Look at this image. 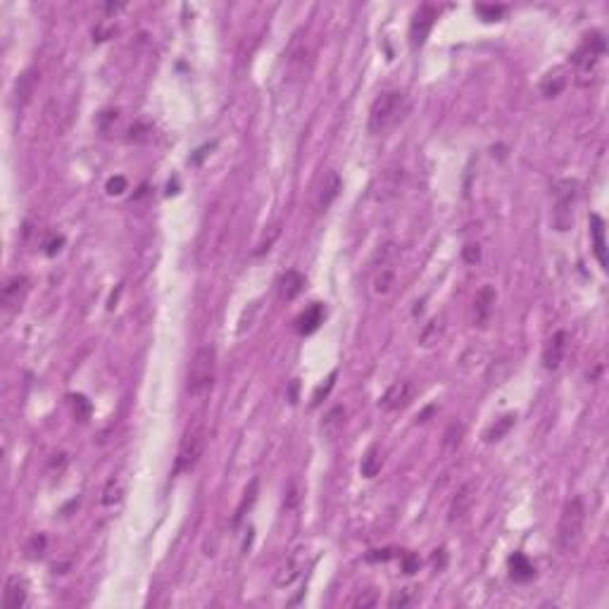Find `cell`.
Returning <instances> with one entry per match:
<instances>
[{
	"instance_id": "1",
	"label": "cell",
	"mask_w": 609,
	"mask_h": 609,
	"mask_svg": "<svg viewBox=\"0 0 609 609\" xmlns=\"http://www.w3.org/2000/svg\"><path fill=\"white\" fill-rule=\"evenodd\" d=\"M398 264L400 248L395 243H384L372 257V272H369V288L374 298H388L398 284Z\"/></svg>"
},
{
	"instance_id": "2",
	"label": "cell",
	"mask_w": 609,
	"mask_h": 609,
	"mask_svg": "<svg viewBox=\"0 0 609 609\" xmlns=\"http://www.w3.org/2000/svg\"><path fill=\"white\" fill-rule=\"evenodd\" d=\"M407 96L402 91H386L374 100L372 110H369V133L372 136H384L391 129H395L402 117L407 114Z\"/></svg>"
},
{
	"instance_id": "3",
	"label": "cell",
	"mask_w": 609,
	"mask_h": 609,
	"mask_svg": "<svg viewBox=\"0 0 609 609\" xmlns=\"http://www.w3.org/2000/svg\"><path fill=\"white\" fill-rule=\"evenodd\" d=\"M605 53H607V43H605V39H602V34L600 32L586 34V39H583V43L578 46V51L574 53V58H571L578 86H590L595 79H598L600 63H602V55Z\"/></svg>"
},
{
	"instance_id": "4",
	"label": "cell",
	"mask_w": 609,
	"mask_h": 609,
	"mask_svg": "<svg viewBox=\"0 0 609 609\" xmlns=\"http://www.w3.org/2000/svg\"><path fill=\"white\" fill-rule=\"evenodd\" d=\"M583 531H586V504H583L581 497H571V500L564 504L562 516H559V526H557L559 550H562L564 555L576 552L583 540Z\"/></svg>"
},
{
	"instance_id": "5",
	"label": "cell",
	"mask_w": 609,
	"mask_h": 609,
	"mask_svg": "<svg viewBox=\"0 0 609 609\" xmlns=\"http://www.w3.org/2000/svg\"><path fill=\"white\" fill-rule=\"evenodd\" d=\"M214 379H217V350L212 346H202L195 350L188 365L186 388L193 398H202L212 391Z\"/></svg>"
},
{
	"instance_id": "6",
	"label": "cell",
	"mask_w": 609,
	"mask_h": 609,
	"mask_svg": "<svg viewBox=\"0 0 609 609\" xmlns=\"http://www.w3.org/2000/svg\"><path fill=\"white\" fill-rule=\"evenodd\" d=\"M207 445V428L202 421H195L183 431L181 443H179V452H176V464H174V473H186L193 471L195 464L200 462L202 452H205Z\"/></svg>"
},
{
	"instance_id": "7",
	"label": "cell",
	"mask_w": 609,
	"mask_h": 609,
	"mask_svg": "<svg viewBox=\"0 0 609 609\" xmlns=\"http://www.w3.org/2000/svg\"><path fill=\"white\" fill-rule=\"evenodd\" d=\"M574 205H576V181H559L555 190V210L552 224L557 231H569L574 224Z\"/></svg>"
},
{
	"instance_id": "8",
	"label": "cell",
	"mask_w": 609,
	"mask_h": 609,
	"mask_svg": "<svg viewBox=\"0 0 609 609\" xmlns=\"http://www.w3.org/2000/svg\"><path fill=\"white\" fill-rule=\"evenodd\" d=\"M27 293H29V279H27V276L15 274V276H10V279L5 281L3 291H0V305H3L5 317L15 315V312L20 310L22 303H24V298H27Z\"/></svg>"
},
{
	"instance_id": "9",
	"label": "cell",
	"mask_w": 609,
	"mask_h": 609,
	"mask_svg": "<svg viewBox=\"0 0 609 609\" xmlns=\"http://www.w3.org/2000/svg\"><path fill=\"white\" fill-rule=\"evenodd\" d=\"M412 395H414V384H412V381L407 379L395 381V384L388 386V391L381 395L379 407L384 412H400L412 402Z\"/></svg>"
},
{
	"instance_id": "10",
	"label": "cell",
	"mask_w": 609,
	"mask_h": 609,
	"mask_svg": "<svg viewBox=\"0 0 609 609\" xmlns=\"http://www.w3.org/2000/svg\"><path fill=\"white\" fill-rule=\"evenodd\" d=\"M436 20H438V12L431 8V5H421V8L417 10L414 20H412V24H410L412 48H421L424 46V41H426V36L431 34V29H433Z\"/></svg>"
},
{
	"instance_id": "11",
	"label": "cell",
	"mask_w": 609,
	"mask_h": 609,
	"mask_svg": "<svg viewBox=\"0 0 609 609\" xmlns=\"http://www.w3.org/2000/svg\"><path fill=\"white\" fill-rule=\"evenodd\" d=\"M567 348H569L567 331H557V334H552V338L545 343V348H543V367L547 369V372L559 369V365L564 362V355H567Z\"/></svg>"
},
{
	"instance_id": "12",
	"label": "cell",
	"mask_w": 609,
	"mask_h": 609,
	"mask_svg": "<svg viewBox=\"0 0 609 609\" xmlns=\"http://www.w3.org/2000/svg\"><path fill=\"white\" fill-rule=\"evenodd\" d=\"M476 490H478L476 481H466L462 488L457 490V495L452 497L450 512H447V521H450V524H457V521H462L464 516L469 514L471 504L476 500Z\"/></svg>"
},
{
	"instance_id": "13",
	"label": "cell",
	"mask_w": 609,
	"mask_h": 609,
	"mask_svg": "<svg viewBox=\"0 0 609 609\" xmlns=\"http://www.w3.org/2000/svg\"><path fill=\"white\" fill-rule=\"evenodd\" d=\"M303 569H305V550L298 547V550H293L286 557V562L276 571V586H291L295 578L303 574Z\"/></svg>"
},
{
	"instance_id": "14",
	"label": "cell",
	"mask_w": 609,
	"mask_h": 609,
	"mask_svg": "<svg viewBox=\"0 0 609 609\" xmlns=\"http://www.w3.org/2000/svg\"><path fill=\"white\" fill-rule=\"evenodd\" d=\"M343 183H341V176L338 171H326L324 179H322V186H319V195H317V210L319 212H326L331 207V202L338 198L341 193Z\"/></svg>"
},
{
	"instance_id": "15",
	"label": "cell",
	"mask_w": 609,
	"mask_h": 609,
	"mask_svg": "<svg viewBox=\"0 0 609 609\" xmlns=\"http://www.w3.org/2000/svg\"><path fill=\"white\" fill-rule=\"evenodd\" d=\"M27 605V583L20 576H10L5 583L3 593V607L5 609H22Z\"/></svg>"
},
{
	"instance_id": "16",
	"label": "cell",
	"mask_w": 609,
	"mask_h": 609,
	"mask_svg": "<svg viewBox=\"0 0 609 609\" xmlns=\"http://www.w3.org/2000/svg\"><path fill=\"white\" fill-rule=\"evenodd\" d=\"M567 84H569V70L567 67H555V70L547 72L543 77V81H540V93L545 98H557L567 89Z\"/></svg>"
},
{
	"instance_id": "17",
	"label": "cell",
	"mask_w": 609,
	"mask_h": 609,
	"mask_svg": "<svg viewBox=\"0 0 609 609\" xmlns=\"http://www.w3.org/2000/svg\"><path fill=\"white\" fill-rule=\"evenodd\" d=\"M493 305H495L493 286H483L481 291L476 293V300H473V322L478 326L488 324L490 315H493Z\"/></svg>"
},
{
	"instance_id": "18",
	"label": "cell",
	"mask_w": 609,
	"mask_h": 609,
	"mask_svg": "<svg viewBox=\"0 0 609 609\" xmlns=\"http://www.w3.org/2000/svg\"><path fill=\"white\" fill-rule=\"evenodd\" d=\"M590 238H593V250L598 257L600 267L607 269V243H605V219L600 214H590Z\"/></svg>"
},
{
	"instance_id": "19",
	"label": "cell",
	"mask_w": 609,
	"mask_h": 609,
	"mask_svg": "<svg viewBox=\"0 0 609 609\" xmlns=\"http://www.w3.org/2000/svg\"><path fill=\"white\" fill-rule=\"evenodd\" d=\"M303 288H305V276L300 272L288 269L286 274H281V279H279V298L281 300L291 303V300H295L300 293H303Z\"/></svg>"
},
{
	"instance_id": "20",
	"label": "cell",
	"mask_w": 609,
	"mask_h": 609,
	"mask_svg": "<svg viewBox=\"0 0 609 609\" xmlns=\"http://www.w3.org/2000/svg\"><path fill=\"white\" fill-rule=\"evenodd\" d=\"M324 322V305L322 303H312L303 315L298 317V334L300 336H310L319 329V324Z\"/></svg>"
},
{
	"instance_id": "21",
	"label": "cell",
	"mask_w": 609,
	"mask_h": 609,
	"mask_svg": "<svg viewBox=\"0 0 609 609\" xmlns=\"http://www.w3.org/2000/svg\"><path fill=\"white\" fill-rule=\"evenodd\" d=\"M509 574H512V578L516 583H526V581H531V578L536 576V569H533V564L528 562L526 555L514 552V555L509 557Z\"/></svg>"
},
{
	"instance_id": "22",
	"label": "cell",
	"mask_w": 609,
	"mask_h": 609,
	"mask_svg": "<svg viewBox=\"0 0 609 609\" xmlns=\"http://www.w3.org/2000/svg\"><path fill=\"white\" fill-rule=\"evenodd\" d=\"M381 466H384V452H381L379 445H372L365 454H362V462H360L362 476L374 478L381 471Z\"/></svg>"
},
{
	"instance_id": "23",
	"label": "cell",
	"mask_w": 609,
	"mask_h": 609,
	"mask_svg": "<svg viewBox=\"0 0 609 609\" xmlns=\"http://www.w3.org/2000/svg\"><path fill=\"white\" fill-rule=\"evenodd\" d=\"M343 426H346V407H341V405H338V407L326 412V417H324V421H322L324 436H331V438H334V436L341 433Z\"/></svg>"
},
{
	"instance_id": "24",
	"label": "cell",
	"mask_w": 609,
	"mask_h": 609,
	"mask_svg": "<svg viewBox=\"0 0 609 609\" xmlns=\"http://www.w3.org/2000/svg\"><path fill=\"white\" fill-rule=\"evenodd\" d=\"M400 186H402V169H391L384 174V183H381V190H379V200H386L391 195H398Z\"/></svg>"
},
{
	"instance_id": "25",
	"label": "cell",
	"mask_w": 609,
	"mask_h": 609,
	"mask_svg": "<svg viewBox=\"0 0 609 609\" xmlns=\"http://www.w3.org/2000/svg\"><path fill=\"white\" fill-rule=\"evenodd\" d=\"M514 421H516V414H504L502 419H497L493 426L485 431V436H483L485 443H495V440L504 438V436L509 433V428L514 426Z\"/></svg>"
},
{
	"instance_id": "26",
	"label": "cell",
	"mask_w": 609,
	"mask_h": 609,
	"mask_svg": "<svg viewBox=\"0 0 609 609\" xmlns=\"http://www.w3.org/2000/svg\"><path fill=\"white\" fill-rule=\"evenodd\" d=\"M36 91V72H24L20 79H17V100L22 103V105H27L29 100H32Z\"/></svg>"
},
{
	"instance_id": "27",
	"label": "cell",
	"mask_w": 609,
	"mask_h": 609,
	"mask_svg": "<svg viewBox=\"0 0 609 609\" xmlns=\"http://www.w3.org/2000/svg\"><path fill=\"white\" fill-rule=\"evenodd\" d=\"M119 500H122V481L117 476H112L105 483V490H103V504L112 507V504H117Z\"/></svg>"
},
{
	"instance_id": "28",
	"label": "cell",
	"mask_w": 609,
	"mask_h": 609,
	"mask_svg": "<svg viewBox=\"0 0 609 609\" xmlns=\"http://www.w3.org/2000/svg\"><path fill=\"white\" fill-rule=\"evenodd\" d=\"M440 334H443V324L438 319H431L426 324V329L421 331V346H433V343H438Z\"/></svg>"
},
{
	"instance_id": "29",
	"label": "cell",
	"mask_w": 609,
	"mask_h": 609,
	"mask_svg": "<svg viewBox=\"0 0 609 609\" xmlns=\"http://www.w3.org/2000/svg\"><path fill=\"white\" fill-rule=\"evenodd\" d=\"M255 497H257V478H252L250 485H248V490H245L243 502L238 504V509H236V519H233V521H236V524H238V521H241L243 516H245V507H248V509L252 507V502H255Z\"/></svg>"
},
{
	"instance_id": "30",
	"label": "cell",
	"mask_w": 609,
	"mask_h": 609,
	"mask_svg": "<svg viewBox=\"0 0 609 609\" xmlns=\"http://www.w3.org/2000/svg\"><path fill=\"white\" fill-rule=\"evenodd\" d=\"M462 433H464L462 424H452V426L447 428V433H445V450H447V452L457 450L459 443H462Z\"/></svg>"
},
{
	"instance_id": "31",
	"label": "cell",
	"mask_w": 609,
	"mask_h": 609,
	"mask_svg": "<svg viewBox=\"0 0 609 609\" xmlns=\"http://www.w3.org/2000/svg\"><path fill=\"white\" fill-rule=\"evenodd\" d=\"M476 12L485 22H497L504 15V5H476Z\"/></svg>"
},
{
	"instance_id": "32",
	"label": "cell",
	"mask_w": 609,
	"mask_h": 609,
	"mask_svg": "<svg viewBox=\"0 0 609 609\" xmlns=\"http://www.w3.org/2000/svg\"><path fill=\"white\" fill-rule=\"evenodd\" d=\"M72 405H74V414H77V419L79 421H89V417H91V402H89V400H86L84 395H74Z\"/></svg>"
},
{
	"instance_id": "33",
	"label": "cell",
	"mask_w": 609,
	"mask_h": 609,
	"mask_svg": "<svg viewBox=\"0 0 609 609\" xmlns=\"http://www.w3.org/2000/svg\"><path fill=\"white\" fill-rule=\"evenodd\" d=\"M400 564H402V571L407 576L417 574V571L421 569V559H419V555H414V552H405V555L400 557Z\"/></svg>"
},
{
	"instance_id": "34",
	"label": "cell",
	"mask_w": 609,
	"mask_h": 609,
	"mask_svg": "<svg viewBox=\"0 0 609 609\" xmlns=\"http://www.w3.org/2000/svg\"><path fill=\"white\" fill-rule=\"evenodd\" d=\"M379 602V595H376V590H372V588H367V590H360L358 593V598L353 600V607H374Z\"/></svg>"
},
{
	"instance_id": "35",
	"label": "cell",
	"mask_w": 609,
	"mask_h": 609,
	"mask_svg": "<svg viewBox=\"0 0 609 609\" xmlns=\"http://www.w3.org/2000/svg\"><path fill=\"white\" fill-rule=\"evenodd\" d=\"M334 384H336V372H334V374H331V376H329V379H326V386H319V388H317V393H315V398H312V405H315V407H317V405H319V402H322V395H324V398H326V395H329V391H331V388H334Z\"/></svg>"
},
{
	"instance_id": "36",
	"label": "cell",
	"mask_w": 609,
	"mask_h": 609,
	"mask_svg": "<svg viewBox=\"0 0 609 609\" xmlns=\"http://www.w3.org/2000/svg\"><path fill=\"white\" fill-rule=\"evenodd\" d=\"M126 190V179L124 176H112V179L107 181V193L110 195H122Z\"/></svg>"
},
{
	"instance_id": "37",
	"label": "cell",
	"mask_w": 609,
	"mask_h": 609,
	"mask_svg": "<svg viewBox=\"0 0 609 609\" xmlns=\"http://www.w3.org/2000/svg\"><path fill=\"white\" fill-rule=\"evenodd\" d=\"M393 555H395L393 550H372L367 555V562H388Z\"/></svg>"
},
{
	"instance_id": "38",
	"label": "cell",
	"mask_w": 609,
	"mask_h": 609,
	"mask_svg": "<svg viewBox=\"0 0 609 609\" xmlns=\"http://www.w3.org/2000/svg\"><path fill=\"white\" fill-rule=\"evenodd\" d=\"M464 260L469 262V264H473V262H478L481 260V248H478V245H466L464 248Z\"/></svg>"
},
{
	"instance_id": "39",
	"label": "cell",
	"mask_w": 609,
	"mask_h": 609,
	"mask_svg": "<svg viewBox=\"0 0 609 609\" xmlns=\"http://www.w3.org/2000/svg\"><path fill=\"white\" fill-rule=\"evenodd\" d=\"M388 605H391V607H405V605H410V595H407V590H402V593H395V595H393Z\"/></svg>"
},
{
	"instance_id": "40",
	"label": "cell",
	"mask_w": 609,
	"mask_h": 609,
	"mask_svg": "<svg viewBox=\"0 0 609 609\" xmlns=\"http://www.w3.org/2000/svg\"><path fill=\"white\" fill-rule=\"evenodd\" d=\"M60 245H63V238H58V241L48 243V245H46V255H55V252L60 250Z\"/></svg>"
}]
</instances>
